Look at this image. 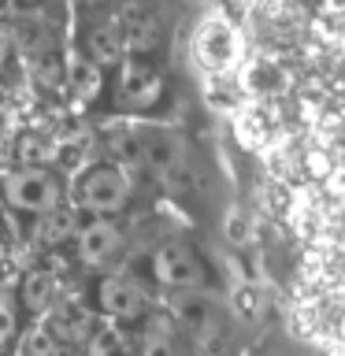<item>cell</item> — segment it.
Masks as SVG:
<instances>
[{
	"label": "cell",
	"mask_w": 345,
	"mask_h": 356,
	"mask_svg": "<svg viewBox=\"0 0 345 356\" xmlns=\"http://www.w3.org/2000/svg\"><path fill=\"white\" fill-rule=\"evenodd\" d=\"M130 193H134V178H130L127 167L111 163V160H100V163L82 171L78 189H74V200H78V211H86V216L115 219L119 211L130 204Z\"/></svg>",
	"instance_id": "obj_1"
},
{
	"label": "cell",
	"mask_w": 345,
	"mask_h": 356,
	"mask_svg": "<svg viewBox=\"0 0 345 356\" xmlns=\"http://www.w3.org/2000/svg\"><path fill=\"white\" fill-rule=\"evenodd\" d=\"M4 200L22 216H49L63 204V182L49 167H19L4 178Z\"/></svg>",
	"instance_id": "obj_2"
},
{
	"label": "cell",
	"mask_w": 345,
	"mask_h": 356,
	"mask_svg": "<svg viewBox=\"0 0 345 356\" xmlns=\"http://www.w3.org/2000/svg\"><path fill=\"white\" fill-rule=\"evenodd\" d=\"M152 278L175 293L182 289H204V264L193 252V245L182 238L160 241L152 249Z\"/></svg>",
	"instance_id": "obj_3"
},
{
	"label": "cell",
	"mask_w": 345,
	"mask_h": 356,
	"mask_svg": "<svg viewBox=\"0 0 345 356\" xmlns=\"http://www.w3.org/2000/svg\"><path fill=\"white\" fill-rule=\"evenodd\" d=\"M97 308L104 312L108 323H134L145 316L149 297L130 275H104L97 282Z\"/></svg>",
	"instance_id": "obj_4"
},
{
	"label": "cell",
	"mask_w": 345,
	"mask_h": 356,
	"mask_svg": "<svg viewBox=\"0 0 345 356\" xmlns=\"http://www.w3.org/2000/svg\"><path fill=\"white\" fill-rule=\"evenodd\" d=\"M160 97H163L160 71H156L149 60H141V56H122V63H119V100H122V108L145 111Z\"/></svg>",
	"instance_id": "obj_5"
},
{
	"label": "cell",
	"mask_w": 345,
	"mask_h": 356,
	"mask_svg": "<svg viewBox=\"0 0 345 356\" xmlns=\"http://www.w3.org/2000/svg\"><path fill=\"white\" fill-rule=\"evenodd\" d=\"M141 141V167H149V171L160 178V182L175 186L178 178L186 175V145L178 134L171 130H152L145 134Z\"/></svg>",
	"instance_id": "obj_6"
},
{
	"label": "cell",
	"mask_w": 345,
	"mask_h": 356,
	"mask_svg": "<svg viewBox=\"0 0 345 356\" xmlns=\"http://www.w3.org/2000/svg\"><path fill=\"white\" fill-rule=\"evenodd\" d=\"M119 249H122V230H119L115 219L89 216L86 222H78V230H74V252H78V260H82V264L104 267Z\"/></svg>",
	"instance_id": "obj_7"
},
{
	"label": "cell",
	"mask_w": 345,
	"mask_h": 356,
	"mask_svg": "<svg viewBox=\"0 0 345 356\" xmlns=\"http://www.w3.org/2000/svg\"><path fill=\"white\" fill-rule=\"evenodd\" d=\"M171 316L178 327H186L197 341H208L211 334H219V305L216 297L204 289H182L171 300Z\"/></svg>",
	"instance_id": "obj_8"
},
{
	"label": "cell",
	"mask_w": 345,
	"mask_h": 356,
	"mask_svg": "<svg viewBox=\"0 0 345 356\" xmlns=\"http://www.w3.org/2000/svg\"><path fill=\"white\" fill-rule=\"evenodd\" d=\"M97 319L93 312H89V305L82 297H56L52 308H49V330L56 334V341H86L89 334H93Z\"/></svg>",
	"instance_id": "obj_9"
},
{
	"label": "cell",
	"mask_w": 345,
	"mask_h": 356,
	"mask_svg": "<svg viewBox=\"0 0 345 356\" xmlns=\"http://www.w3.org/2000/svg\"><path fill=\"white\" fill-rule=\"evenodd\" d=\"M82 56H86V60H93L100 71H104V67H119L122 56H127V49H122V30H119V22H111V19L93 22V26L86 30Z\"/></svg>",
	"instance_id": "obj_10"
},
{
	"label": "cell",
	"mask_w": 345,
	"mask_h": 356,
	"mask_svg": "<svg viewBox=\"0 0 345 356\" xmlns=\"http://www.w3.org/2000/svg\"><path fill=\"white\" fill-rule=\"evenodd\" d=\"M119 30H122V49L134 56H149L160 44V19L149 8H130L127 19L119 22Z\"/></svg>",
	"instance_id": "obj_11"
},
{
	"label": "cell",
	"mask_w": 345,
	"mask_h": 356,
	"mask_svg": "<svg viewBox=\"0 0 345 356\" xmlns=\"http://www.w3.org/2000/svg\"><path fill=\"white\" fill-rule=\"evenodd\" d=\"M60 297V286H56V275L49 267H30L22 275V286H19V300L30 316H41V312L52 308V300Z\"/></svg>",
	"instance_id": "obj_12"
},
{
	"label": "cell",
	"mask_w": 345,
	"mask_h": 356,
	"mask_svg": "<svg viewBox=\"0 0 345 356\" xmlns=\"http://www.w3.org/2000/svg\"><path fill=\"white\" fill-rule=\"evenodd\" d=\"M63 74H67V86H71V93L82 97V100H93V97H100V89H104V71H100L93 60H86L82 52L67 56Z\"/></svg>",
	"instance_id": "obj_13"
},
{
	"label": "cell",
	"mask_w": 345,
	"mask_h": 356,
	"mask_svg": "<svg viewBox=\"0 0 345 356\" xmlns=\"http://www.w3.org/2000/svg\"><path fill=\"white\" fill-rule=\"evenodd\" d=\"M78 230V208H56L49 216H41L38 222V241L45 245H60V241H71Z\"/></svg>",
	"instance_id": "obj_14"
},
{
	"label": "cell",
	"mask_w": 345,
	"mask_h": 356,
	"mask_svg": "<svg viewBox=\"0 0 345 356\" xmlns=\"http://www.w3.org/2000/svg\"><path fill=\"white\" fill-rule=\"evenodd\" d=\"M15 356H60V341L49 327H30L15 345Z\"/></svg>",
	"instance_id": "obj_15"
},
{
	"label": "cell",
	"mask_w": 345,
	"mask_h": 356,
	"mask_svg": "<svg viewBox=\"0 0 345 356\" xmlns=\"http://www.w3.org/2000/svg\"><path fill=\"white\" fill-rule=\"evenodd\" d=\"M141 356H178L175 330H167V323H156V327L141 338Z\"/></svg>",
	"instance_id": "obj_16"
},
{
	"label": "cell",
	"mask_w": 345,
	"mask_h": 356,
	"mask_svg": "<svg viewBox=\"0 0 345 356\" xmlns=\"http://www.w3.org/2000/svg\"><path fill=\"white\" fill-rule=\"evenodd\" d=\"M86 345H89V356H122V341L115 327H93Z\"/></svg>",
	"instance_id": "obj_17"
},
{
	"label": "cell",
	"mask_w": 345,
	"mask_h": 356,
	"mask_svg": "<svg viewBox=\"0 0 345 356\" xmlns=\"http://www.w3.org/2000/svg\"><path fill=\"white\" fill-rule=\"evenodd\" d=\"M19 338V305L11 293H0V349Z\"/></svg>",
	"instance_id": "obj_18"
},
{
	"label": "cell",
	"mask_w": 345,
	"mask_h": 356,
	"mask_svg": "<svg viewBox=\"0 0 345 356\" xmlns=\"http://www.w3.org/2000/svg\"><path fill=\"white\" fill-rule=\"evenodd\" d=\"M234 308H238L241 319H256V316H260V308H264L260 289H256V286H241L238 293H234Z\"/></svg>",
	"instance_id": "obj_19"
},
{
	"label": "cell",
	"mask_w": 345,
	"mask_h": 356,
	"mask_svg": "<svg viewBox=\"0 0 345 356\" xmlns=\"http://www.w3.org/2000/svg\"><path fill=\"white\" fill-rule=\"evenodd\" d=\"M74 4H82V8H100L104 0H74Z\"/></svg>",
	"instance_id": "obj_20"
},
{
	"label": "cell",
	"mask_w": 345,
	"mask_h": 356,
	"mask_svg": "<svg viewBox=\"0 0 345 356\" xmlns=\"http://www.w3.org/2000/svg\"><path fill=\"white\" fill-rule=\"evenodd\" d=\"M15 4H22V8H41L45 0H15Z\"/></svg>",
	"instance_id": "obj_21"
}]
</instances>
